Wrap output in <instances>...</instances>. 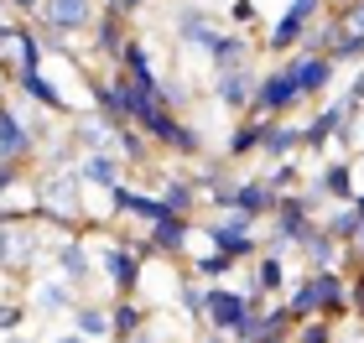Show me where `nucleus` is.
I'll return each mask as SVG.
<instances>
[{"instance_id": "obj_1", "label": "nucleus", "mask_w": 364, "mask_h": 343, "mask_svg": "<svg viewBox=\"0 0 364 343\" xmlns=\"http://www.w3.org/2000/svg\"><path fill=\"white\" fill-rule=\"evenodd\" d=\"M302 84H296V68L287 58H276L266 73H260V84H255V99L250 109H245V120H291L296 109H302Z\"/></svg>"}, {"instance_id": "obj_2", "label": "nucleus", "mask_w": 364, "mask_h": 343, "mask_svg": "<svg viewBox=\"0 0 364 343\" xmlns=\"http://www.w3.org/2000/svg\"><path fill=\"white\" fill-rule=\"evenodd\" d=\"M89 250H94V266L109 281L114 297H136L146 266H141V255L130 250V234H94L89 229Z\"/></svg>"}, {"instance_id": "obj_3", "label": "nucleus", "mask_w": 364, "mask_h": 343, "mask_svg": "<svg viewBox=\"0 0 364 343\" xmlns=\"http://www.w3.org/2000/svg\"><path fill=\"white\" fill-rule=\"evenodd\" d=\"M198 234H203L219 255H229L240 266V260H255L260 255V234H255V219L240 214V208H224V214H213L198 224Z\"/></svg>"}, {"instance_id": "obj_4", "label": "nucleus", "mask_w": 364, "mask_h": 343, "mask_svg": "<svg viewBox=\"0 0 364 343\" xmlns=\"http://www.w3.org/2000/svg\"><path fill=\"white\" fill-rule=\"evenodd\" d=\"M323 16H328V0H287V11H281L276 21H271V31H266V53H271V58L296 53L302 37L323 21Z\"/></svg>"}, {"instance_id": "obj_5", "label": "nucleus", "mask_w": 364, "mask_h": 343, "mask_svg": "<svg viewBox=\"0 0 364 343\" xmlns=\"http://www.w3.org/2000/svg\"><path fill=\"white\" fill-rule=\"evenodd\" d=\"M47 271H58L63 281H68L78 297L94 286V250H89V229H78V234H63V239H53L47 244Z\"/></svg>"}, {"instance_id": "obj_6", "label": "nucleus", "mask_w": 364, "mask_h": 343, "mask_svg": "<svg viewBox=\"0 0 364 343\" xmlns=\"http://www.w3.org/2000/svg\"><path fill=\"white\" fill-rule=\"evenodd\" d=\"M42 42H37V26L31 21H0V73L16 78V73H42Z\"/></svg>"}, {"instance_id": "obj_7", "label": "nucleus", "mask_w": 364, "mask_h": 343, "mask_svg": "<svg viewBox=\"0 0 364 343\" xmlns=\"http://www.w3.org/2000/svg\"><path fill=\"white\" fill-rule=\"evenodd\" d=\"M172 37H177V47L182 53H213V42L224 37V21L213 16L208 6H198V0H182L177 6V21H172Z\"/></svg>"}, {"instance_id": "obj_8", "label": "nucleus", "mask_w": 364, "mask_h": 343, "mask_svg": "<svg viewBox=\"0 0 364 343\" xmlns=\"http://www.w3.org/2000/svg\"><path fill=\"white\" fill-rule=\"evenodd\" d=\"M328 16H333V26H338L333 47H328L333 68H359V62H364V0H354V6H333Z\"/></svg>"}, {"instance_id": "obj_9", "label": "nucleus", "mask_w": 364, "mask_h": 343, "mask_svg": "<svg viewBox=\"0 0 364 343\" xmlns=\"http://www.w3.org/2000/svg\"><path fill=\"white\" fill-rule=\"evenodd\" d=\"M78 302H84V297H78L58 271H37L31 286H26V312H37V317H68Z\"/></svg>"}, {"instance_id": "obj_10", "label": "nucleus", "mask_w": 364, "mask_h": 343, "mask_svg": "<svg viewBox=\"0 0 364 343\" xmlns=\"http://www.w3.org/2000/svg\"><path fill=\"white\" fill-rule=\"evenodd\" d=\"M0 161H11V167H31V161H37V141H31V130L21 125L11 94L0 99Z\"/></svg>"}, {"instance_id": "obj_11", "label": "nucleus", "mask_w": 364, "mask_h": 343, "mask_svg": "<svg viewBox=\"0 0 364 343\" xmlns=\"http://www.w3.org/2000/svg\"><path fill=\"white\" fill-rule=\"evenodd\" d=\"M37 21L68 31V37H89L94 21H99V6H94V0H42Z\"/></svg>"}, {"instance_id": "obj_12", "label": "nucleus", "mask_w": 364, "mask_h": 343, "mask_svg": "<svg viewBox=\"0 0 364 343\" xmlns=\"http://www.w3.org/2000/svg\"><path fill=\"white\" fill-rule=\"evenodd\" d=\"M250 317V307H245V291H229V286H208V302H203V328L213 333H229Z\"/></svg>"}, {"instance_id": "obj_13", "label": "nucleus", "mask_w": 364, "mask_h": 343, "mask_svg": "<svg viewBox=\"0 0 364 343\" xmlns=\"http://www.w3.org/2000/svg\"><path fill=\"white\" fill-rule=\"evenodd\" d=\"M255 84H260V68L245 62V68H229V73H213V99H219L229 114H245L255 99Z\"/></svg>"}, {"instance_id": "obj_14", "label": "nucleus", "mask_w": 364, "mask_h": 343, "mask_svg": "<svg viewBox=\"0 0 364 343\" xmlns=\"http://www.w3.org/2000/svg\"><path fill=\"white\" fill-rule=\"evenodd\" d=\"M89 42H94V58L120 62L125 42H130V16L114 11V6H99V21H94V31H89Z\"/></svg>"}, {"instance_id": "obj_15", "label": "nucleus", "mask_w": 364, "mask_h": 343, "mask_svg": "<svg viewBox=\"0 0 364 343\" xmlns=\"http://www.w3.org/2000/svg\"><path fill=\"white\" fill-rule=\"evenodd\" d=\"M11 94H16V99H31V104H42L47 114H68V120L78 114V109L68 104V94H63V89H58L47 73H16V78H11Z\"/></svg>"}, {"instance_id": "obj_16", "label": "nucleus", "mask_w": 364, "mask_h": 343, "mask_svg": "<svg viewBox=\"0 0 364 343\" xmlns=\"http://www.w3.org/2000/svg\"><path fill=\"white\" fill-rule=\"evenodd\" d=\"M287 62L296 68L302 99H323V94L333 89V78H338V68H333V58H328V53H287Z\"/></svg>"}, {"instance_id": "obj_17", "label": "nucleus", "mask_w": 364, "mask_h": 343, "mask_svg": "<svg viewBox=\"0 0 364 343\" xmlns=\"http://www.w3.org/2000/svg\"><path fill=\"white\" fill-rule=\"evenodd\" d=\"M343 120H349V104H343L338 94H333V99H323L318 114H307V120H302V151H323V146H333Z\"/></svg>"}, {"instance_id": "obj_18", "label": "nucleus", "mask_w": 364, "mask_h": 343, "mask_svg": "<svg viewBox=\"0 0 364 343\" xmlns=\"http://www.w3.org/2000/svg\"><path fill=\"white\" fill-rule=\"evenodd\" d=\"M312 224H318V219H312V214H307V203H302V198H296V192H287V198H281V203H276V214L266 219V229H271V234H276V239H287V244H291V250H296V244H302V239L312 234Z\"/></svg>"}, {"instance_id": "obj_19", "label": "nucleus", "mask_w": 364, "mask_h": 343, "mask_svg": "<svg viewBox=\"0 0 364 343\" xmlns=\"http://www.w3.org/2000/svg\"><path fill=\"white\" fill-rule=\"evenodd\" d=\"M146 239H151V250L161 260H182V255H188V244L198 239V224L182 219V214H172V219H161V224L146 229Z\"/></svg>"}, {"instance_id": "obj_20", "label": "nucleus", "mask_w": 364, "mask_h": 343, "mask_svg": "<svg viewBox=\"0 0 364 343\" xmlns=\"http://www.w3.org/2000/svg\"><path fill=\"white\" fill-rule=\"evenodd\" d=\"M291 322H307V317H323V276L318 271H302L296 281L287 286V297H281Z\"/></svg>"}, {"instance_id": "obj_21", "label": "nucleus", "mask_w": 364, "mask_h": 343, "mask_svg": "<svg viewBox=\"0 0 364 343\" xmlns=\"http://www.w3.org/2000/svg\"><path fill=\"white\" fill-rule=\"evenodd\" d=\"M68 141H73L84 156H94V151H114V125L105 120V114L84 109V114H73V120H68Z\"/></svg>"}, {"instance_id": "obj_22", "label": "nucleus", "mask_w": 364, "mask_h": 343, "mask_svg": "<svg viewBox=\"0 0 364 343\" xmlns=\"http://www.w3.org/2000/svg\"><path fill=\"white\" fill-rule=\"evenodd\" d=\"M296 255L307 260L302 271H338V266H343V244H338V239L323 229V219L312 224V234H307L302 244H296Z\"/></svg>"}, {"instance_id": "obj_23", "label": "nucleus", "mask_w": 364, "mask_h": 343, "mask_svg": "<svg viewBox=\"0 0 364 343\" xmlns=\"http://www.w3.org/2000/svg\"><path fill=\"white\" fill-rule=\"evenodd\" d=\"M78 177H84L89 192H109V187L125 183V161H120V151H94V156L78 161Z\"/></svg>"}, {"instance_id": "obj_24", "label": "nucleus", "mask_w": 364, "mask_h": 343, "mask_svg": "<svg viewBox=\"0 0 364 343\" xmlns=\"http://www.w3.org/2000/svg\"><path fill=\"white\" fill-rule=\"evenodd\" d=\"M146 322H151V307L141 297H114L109 302V338L114 343H130L136 333H146Z\"/></svg>"}, {"instance_id": "obj_25", "label": "nucleus", "mask_w": 364, "mask_h": 343, "mask_svg": "<svg viewBox=\"0 0 364 343\" xmlns=\"http://www.w3.org/2000/svg\"><path fill=\"white\" fill-rule=\"evenodd\" d=\"M318 187L328 203H354L359 198V177H354V156H333L328 167L318 172Z\"/></svg>"}, {"instance_id": "obj_26", "label": "nucleus", "mask_w": 364, "mask_h": 343, "mask_svg": "<svg viewBox=\"0 0 364 343\" xmlns=\"http://www.w3.org/2000/svg\"><path fill=\"white\" fill-rule=\"evenodd\" d=\"M291 156H302V125L271 120V125H266V141H260V161L276 167V161H291Z\"/></svg>"}, {"instance_id": "obj_27", "label": "nucleus", "mask_w": 364, "mask_h": 343, "mask_svg": "<svg viewBox=\"0 0 364 343\" xmlns=\"http://www.w3.org/2000/svg\"><path fill=\"white\" fill-rule=\"evenodd\" d=\"M276 192H271V183H266V177H240V192H235V208H240V214H250L255 224L260 219H271L276 214Z\"/></svg>"}, {"instance_id": "obj_28", "label": "nucleus", "mask_w": 364, "mask_h": 343, "mask_svg": "<svg viewBox=\"0 0 364 343\" xmlns=\"http://www.w3.org/2000/svg\"><path fill=\"white\" fill-rule=\"evenodd\" d=\"M245 62H255V47L245 31H224L219 42H213V53H208V68L213 73H229V68H245Z\"/></svg>"}, {"instance_id": "obj_29", "label": "nucleus", "mask_w": 364, "mask_h": 343, "mask_svg": "<svg viewBox=\"0 0 364 343\" xmlns=\"http://www.w3.org/2000/svg\"><path fill=\"white\" fill-rule=\"evenodd\" d=\"M266 125H271V120H245V114H240V125L229 130V141H224V161H245V156H260V141H266Z\"/></svg>"}, {"instance_id": "obj_30", "label": "nucleus", "mask_w": 364, "mask_h": 343, "mask_svg": "<svg viewBox=\"0 0 364 343\" xmlns=\"http://www.w3.org/2000/svg\"><path fill=\"white\" fill-rule=\"evenodd\" d=\"M68 317H73V333H78V338H89V343H109V307H105V302H89V297H84Z\"/></svg>"}, {"instance_id": "obj_31", "label": "nucleus", "mask_w": 364, "mask_h": 343, "mask_svg": "<svg viewBox=\"0 0 364 343\" xmlns=\"http://www.w3.org/2000/svg\"><path fill=\"white\" fill-rule=\"evenodd\" d=\"M250 286L260 291V297H281V291H287V260H281V255H255Z\"/></svg>"}, {"instance_id": "obj_32", "label": "nucleus", "mask_w": 364, "mask_h": 343, "mask_svg": "<svg viewBox=\"0 0 364 343\" xmlns=\"http://www.w3.org/2000/svg\"><path fill=\"white\" fill-rule=\"evenodd\" d=\"M323 229H328V234H333V239L343 244V250H354V244H359V229H364V219H359V208H354V203H333V208H328V219H323Z\"/></svg>"}, {"instance_id": "obj_33", "label": "nucleus", "mask_w": 364, "mask_h": 343, "mask_svg": "<svg viewBox=\"0 0 364 343\" xmlns=\"http://www.w3.org/2000/svg\"><path fill=\"white\" fill-rule=\"evenodd\" d=\"M161 203H167L172 214L193 219V208H198V183H193V177H161Z\"/></svg>"}, {"instance_id": "obj_34", "label": "nucleus", "mask_w": 364, "mask_h": 343, "mask_svg": "<svg viewBox=\"0 0 364 343\" xmlns=\"http://www.w3.org/2000/svg\"><path fill=\"white\" fill-rule=\"evenodd\" d=\"M114 151H120L125 167H146V161H151V141H146L136 125H120L114 130Z\"/></svg>"}, {"instance_id": "obj_35", "label": "nucleus", "mask_w": 364, "mask_h": 343, "mask_svg": "<svg viewBox=\"0 0 364 343\" xmlns=\"http://www.w3.org/2000/svg\"><path fill=\"white\" fill-rule=\"evenodd\" d=\"M203 302H208V286L198 281V276H182L177 281V312L188 322H203Z\"/></svg>"}, {"instance_id": "obj_36", "label": "nucleus", "mask_w": 364, "mask_h": 343, "mask_svg": "<svg viewBox=\"0 0 364 343\" xmlns=\"http://www.w3.org/2000/svg\"><path fill=\"white\" fill-rule=\"evenodd\" d=\"M266 183H271V192L276 198H287V192H302V161H276V167L266 172Z\"/></svg>"}, {"instance_id": "obj_37", "label": "nucleus", "mask_w": 364, "mask_h": 343, "mask_svg": "<svg viewBox=\"0 0 364 343\" xmlns=\"http://www.w3.org/2000/svg\"><path fill=\"white\" fill-rule=\"evenodd\" d=\"M188 271H193V276H198V281H203V286H219L224 276L235 271V260H229V255H219V250H208V255H198V260H193Z\"/></svg>"}, {"instance_id": "obj_38", "label": "nucleus", "mask_w": 364, "mask_h": 343, "mask_svg": "<svg viewBox=\"0 0 364 343\" xmlns=\"http://www.w3.org/2000/svg\"><path fill=\"white\" fill-rule=\"evenodd\" d=\"M291 343H333V322L328 317H307L291 328Z\"/></svg>"}, {"instance_id": "obj_39", "label": "nucleus", "mask_w": 364, "mask_h": 343, "mask_svg": "<svg viewBox=\"0 0 364 343\" xmlns=\"http://www.w3.org/2000/svg\"><path fill=\"white\" fill-rule=\"evenodd\" d=\"M26 328V307L16 302V297H0V338L6 333H21Z\"/></svg>"}, {"instance_id": "obj_40", "label": "nucleus", "mask_w": 364, "mask_h": 343, "mask_svg": "<svg viewBox=\"0 0 364 343\" xmlns=\"http://www.w3.org/2000/svg\"><path fill=\"white\" fill-rule=\"evenodd\" d=\"M229 26H235V31H245V26H255L260 21V11H255V0H229Z\"/></svg>"}, {"instance_id": "obj_41", "label": "nucleus", "mask_w": 364, "mask_h": 343, "mask_svg": "<svg viewBox=\"0 0 364 343\" xmlns=\"http://www.w3.org/2000/svg\"><path fill=\"white\" fill-rule=\"evenodd\" d=\"M338 99L349 104V109H364V62H359V68L349 73V84L338 89Z\"/></svg>"}, {"instance_id": "obj_42", "label": "nucleus", "mask_w": 364, "mask_h": 343, "mask_svg": "<svg viewBox=\"0 0 364 343\" xmlns=\"http://www.w3.org/2000/svg\"><path fill=\"white\" fill-rule=\"evenodd\" d=\"M11 255H16V229L0 224V271H6V276H11Z\"/></svg>"}, {"instance_id": "obj_43", "label": "nucleus", "mask_w": 364, "mask_h": 343, "mask_svg": "<svg viewBox=\"0 0 364 343\" xmlns=\"http://www.w3.org/2000/svg\"><path fill=\"white\" fill-rule=\"evenodd\" d=\"M349 307L364 317V271H354V276H349Z\"/></svg>"}, {"instance_id": "obj_44", "label": "nucleus", "mask_w": 364, "mask_h": 343, "mask_svg": "<svg viewBox=\"0 0 364 343\" xmlns=\"http://www.w3.org/2000/svg\"><path fill=\"white\" fill-rule=\"evenodd\" d=\"M6 11H16V16H21V21H37L42 0H6Z\"/></svg>"}, {"instance_id": "obj_45", "label": "nucleus", "mask_w": 364, "mask_h": 343, "mask_svg": "<svg viewBox=\"0 0 364 343\" xmlns=\"http://www.w3.org/2000/svg\"><path fill=\"white\" fill-rule=\"evenodd\" d=\"M146 6H151V0H120V11H125V16H141Z\"/></svg>"}, {"instance_id": "obj_46", "label": "nucleus", "mask_w": 364, "mask_h": 343, "mask_svg": "<svg viewBox=\"0 0 364 343\" xmlns=\"http://www.w3.org/2000/svg\"><path fill=\"white\" fill-rule=\"evenodd\" d=\"M198 343H235V338H229V333H213V328H203V338H198Z\"/></svg>"}, {"instance_id": "obj_47", "label": "nucleus", "mask_w": 364, "mask_h": 343, "mask_svg": "<svg viewBox=\"0 0 364 343\" xmlns=\"http://www.w3.org/2000/svg\"><path fill=\"white\" fill-rule=\"evenodd\" d=\"M130 343H161V338L151 333V322H146V333H136V338H130Z\"/></svg>"}, {"instance_id": "obj_48", "label": "nucleus", "mask_w": 364, "mask_h": 343, "mask_svg": "<svg viewBox=\"0 0 364 343\" xmlns=\"http://www.w3.org/2000/svg\"><path fill=\"white\" fill-rule=\"evenodd\" d=\"M53 343H89V338H78V333H73V328H68V333H58V338H53Z\"/></svg>"}, {"instance_id": "obj_49", "label": "nucleus", "mask_w": 364, "mask_h": 343, "mask_svg": "<svg viewBox=\"0 0 364 343\" xmlns=\"http://www.w3.org/2000/svg\"><path fill=\"white\" fill-rule=\"evenodd\" d=\"M0 343H37V338H26V333H6Z\"/></svg>"}, {"instance_id": "obj_50", "label": "nucleus", "mask_w": 364, "mask_h": 343, "mask_svg": "<svg viewBox=\"0 0 364 343\" xmlns=\"http://www.w3.org/2000/svg\"><path fill=\"white\" fill-rule=\"evenodd\" d=\"M354 177H359V192H364V156H354Z\"/></svg>"}, {"instance_id": "obj_51", "label": "nucleus", "mask_w": 364, "mask_h": 343, "mask_svg": "<svg viewBox=\"0 0 364 343\" xmlns=\"http://www.w3.org/2000/svg\"><path fill=\"white\" fill-rule=\"evenodd\" d=\"M354 156H364V130H359V151H354Z\"/></svg>"}, {"instance_id": "obj_52", "label": "nucleus", "mask_w": 364, "mask_h": 343, "mask_svg": "<svg viewBox=\"0 0 364 343\" xmlns=\"http://www.w3.org/2000/svg\"><path fill=\"white\" fill-rule=\"evenodd\" d=\"M338 6H354V0H338Z\"/></svg>"}]
</instances>
